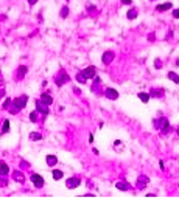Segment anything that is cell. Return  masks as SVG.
I'll return each mask as SVG.
<instances>
[{
  "label": "cell",
  "mask_w": 179,
  "mask_h": 200,
  "mask_svg": "<svg viewBox=\"0 0 179 200\" xmlns=\"http://www.w3.org/2000/svg\"><path fill=\"white\" fill-rule=\"evenodd\" d=\"M27 101H28L27 95H22V96L16 98L14 101H12V107L10 109V110H11V113H17L20 109H23V107L27 106Z\"/></svg>",
  "instance_id": "1"
},
{
  "label": "cell",
  "mask_w": 179,
  "mask_h": 200,
  "mask_svg": "<svg viewBox=\"0 0 179 200\" xmlns=\"http://www.w3.org/2000/svg\"><path fill=\"white\" fill-rule=\"evenodd\" d=\"M80 183H81V180L78 177H70L65 180V186H67L69 189H75L76 186H80Z\"/></svg>",
  "instance_id": "2"
},
{
  "label": "cell",
  "mask_w": 179,
  "mask_h": 200,
  "mask_svg": "<svg viewBox=\"0 0 179 200\" xmlns=\"http://www.w3.org/2000/svg\"><path fill=\"white\" fill-rule=\"evenodd\" d=\"M105 95L107 99H111V101H115V99L118 98V91L115 89H112V87H107V89L105 90Z\"/></svg>",
  "instance_id": "3"
},
{
  "label": "cell",
  "mask_w": 179,
  "mask_h": 200,
  "mask_svg": "<svg viewBox=\"0 0 179 200\" xmlns=\"http://www.w3.org/2000/svg\"><path fill=\"white\" fill-rule=\"evenodd\" d=\"M114 57H115V55H114V51H111V50H107L106 53H103V57H101V61H103V64L109 65L111 62L114 61Z\"/></svg>",
  "instance_id": "4"
},
{
  "label": "cell",
  "mask_w": 179,
  "mask_h": 200,
  "mask_svg": "<svg viewBox=\"0 0 179 200\" xmlns=\"http://www.w3.org/2000/svg\"><path fill=\"white\" fill-rule=\"evenodd\" d=\"M31 182L33 185L36 186V188H41V186H44V178L39 175V174H33L31 175Z\"/></svg>",
  "instance_id": "5"
},
{
  "label": "cell",
  "mask_w": 179,
  "mask_h": 200,
  "mask_svg": "<svg viewBox=\"0 0 179 200\" xmlns=\"http://www.w3.org/2000/svg\"><path fill=\"white\" fill-rule=\"evenodd\" d=\"M83 73L86 74V78H87V79L97 76V70H95V67H92V65H90V67H87V68H84V70H83Z\"/></svg>",
  "instance_id": "6"
},
{
  "label": "cell",
  "mask_w": 179,
  "mask_h": 200,
  "mask_svg": "<svg viewBox=\"0 0 179 200\" xmlns=\"http://www.w3.org/2000/svg\"><path fill=\"white\" fill-rule=\"evenodd\" d=\"M36 112H41V113H44V115H47L48 113V107L45 106L44 102H41V99H37L36 101Z\"/></svg>",
  "instance_id": "7"
},
{
  "label": "cell",
  "mask_w": 179,
  "mask_h": 200,
  "mask_svg": "<svg viewBox=\"0 0 179 200\" xmlns=\"http://www.w3.org/2000/svg\"><path fill=\"white\" fill-rule=\"evenodd\" d=\"M148 177L147 175H140L139 178H137V188H139V189H143L145 188V186H147L148 185Z\"/></svg>",
  "instance_id": "8"
},
{
  "label": "cell",
  "mask_w": 179,
  "mask_h": 200,
  "mask_svg": "<svg viewBox=\"0 0 179 200\" xmlns=\"http://www.w3.org/2000/svg\"><path fill=\"white\" fill-rule=\"evenodd\" d=\"M67 81H69V76H67L65 73H62V72H61L59 74H58V76H56V84L59 85V87H61V85H64Z\"/></svg>",
  "instance_id": "9"
},
{
  "label": "cell",
  "mask_w": 179,
  "mask_h": 200,
  "mask_svg": "<svg viewBox=\"0 0 179 200\" xmlns=\"http://www.w3.org/2000/svg\"><path fill=\"white\" fill-rule=\"evenodd\" d=\"M41 102H44L45 104V106H50V104H52L53 102V98L52 96H50V95L48 93H44V95H41Z\"/></svg>",
  "instance_id": "10"
},
{
  "label": "cell",
  "mask_w": 179,
  "mask_h": 200,
  "mask_svg": "<svg viewBox=\"0 0 179 200\" xmlns=\"http://www.w3.org/2000/svg\"><path fill=\"white\" fill-rule=\"evenodd\" d=\"M168 10H171V3H170V2H167V3H162V5H157V6H156V11H157V12L168 11Z\"/></svg>",
  "instance_id": "11"
},
{
  "label": "cell",
  "mask_w": 179,
  "mask_h": 200,
  "mask_svg": "<svg viewBox=\"0 0 179 200\" xmlns=\"http://www.w3.org/2000/svg\"><path fill=\"white\" fill-rule=\"evenodd\" d=\"M12 178H14L16 182H19V183H23V182H25L23 174H22V172H19V171H16V172L12 174Z\"/></svg>",
  "instance_id": "12"
},
{
  "label": "cell",
  "mask_w": 179,
  "mask_h": 200,
  "mask_svg": "<svg viewBox=\"0 0 179 200\" xmlns=\"http://www.w3.org/2000/svg\"><path fill=\"white\" fill-rule=\"evenodd\" d=\"M75 78H76V81H78V82H80V84H84V82L87 81V78H86V74H84V73H83V72H78V73H76V76H75Z\"/></svg>",
  "instance_id": "13"
},
{
  "label": "cell",
  "mask_w": 179,
  "mask_h": 200,
  "mask_svg": "<svg viewBox=\"0 0 179 200\" xmlns=\"http://www.w3.org/2000/svg\"><path fill=\"white\" fill-rule=\"evenodd\" d=\"M45 160H47V165H48V166H55V165L58 163V158H56L55 155H47V158H45Z\"/></svg>",
  "instance_id": "14"
},
{
  "label": "cell",
  "mask_w": 179,
  "mask_h": 200,
  "mask_svg": "<svg viewBox=\"0 0 179 200\" xmlns=\"http://www.w3.org/2000/svg\"><path fill=\"white\" fill-rule=\"evenodd\" d=\"M8 171H10V168H8V165L6 163H0V175H6L8 174Z\"/></svg>",
  "instance_id": "15"
},
{
  "label": "cell",
  "mask_w": 179,
  "mask_h": 200,
  "mask_svg": "<svg viewBox=\"0 0 179 200\" xmlns=\"http://www.w3.org/2000/svg\"><path fill=\"white\" fill-rule=\"evenodd\" d=\"M126 17L129 19V20H134V19L137 17V10H136V8H132V10H129V11H128Z\"/></svg>",
  "instance_id": "16"
},
{
  "label": "cell",
  "mask_w": 179,
  "mask_h": 200,
  "mask_svg": "<svg viewBox=\"0 0 179 200\" xmlns=\"http://www.w3.org/2000/svg\"><path fill=\"white\" fill-rule=\"evenodd\" d=\"M115 186H117V189H120V191H128L129 189V185H128V183H122V182H118Z\"/></svg>",
  "instance_id": "17"
},
{
  "label": "cell",
  "mask_w": 179,
  "mask_h": 200,
  "mask_svg": "<svg viewBox=\"0 0 179 200\" xmlns=\"http://www.w3.org/2000/svg\"><path fill=\"white\" fill-rule=\"evenodd\" d=\"M168 79H171L173 82H176V84H179V74H176L174 72H170V73H168Z\"/></svg>",
  "instance_id": "18"
},
{
  "label": "cell",
  "mask_w": 179,
  "mask_h": 200,
  "mask_svg": "<svg viewBox=\"0 0 179 200\" xmlns=\"http://www.w3.org/2000/svg\"><path fill=\"white\" fill-rule=\"evenodd\" d=\"M41 138H42V135H41L39 132H31L30 133V140H33V141H39Z\"/></svg>",
  "instance_id": "19"
},
{
  "label": "cell",
  "mask_w": 179,
  "mask_h": 200,
  "mask_svg": "<svg viewBox=\"0 0 179 200\" xmlns=\"http://www.w3.org/2000/svg\"><path fill=\"white\" fill-rule=\"evenodd\" d=\"M52 175H53V178H55V180H61V178H62V171L55 169V171L52 172Z\"/></svg>",
  "instance_id": "20"
},
{
  "label": "cell",
  "mask_w": 179,
  "mask_h": 200,
  "mask_svg": "<svg viewBox=\"0 0 179 200\" xmlns=\"http://www.w3.org/2000/svg\"><path fill=\"white\" fill-rule=\"evenodd\" d=\"M139 99H140L142 102L147 104V102L149 101V95H148V93H143V91H142V93H139Z\"/></svg>",
  "instance_id": "21"
},
{
  "label": "cell",
  "mask_w": 179,
  "mask_h": 200,
  "mask_svg": "<svg viewBox=\"0 0 179 200\" xmlns=\"http://www.w3.org/2000/svg\"><path fill=\"white\" fill-rule=\"evenodd\" d=\"M27 72H28L27 67H19V70H17V76H19V79H20V78H23Z\"/></svg>",
  "instance_id": "22"
},
{
  "label": "cell",
  "mask_w": 179,
  "mask_h": 200,
  "mask_svg": "<svg viewBox=\"0 0 179 200\" xmlns=\"http://www.w3.org/2000/svg\"><path fill=\"white\" fill-rule=\"evenodd\" d=\"M11 104H12V99H11V98H6L5 102H3V107H5V109H10Z\"/></svg>",
  "instance_id": "23"
},
{
  "label": "cell",
  "mask_w": 179,
  "mask_h": 200,
  "mask_svg": "<svg viewBox=\"0 0 179 200\" xmlns=\"http://www.w3.org/2000/svg\"><path fill=\"white\" fill-rule=\"evenodd\" d=\"M164 93V90H151V96H160Z\"/></svg>",
  "instance_id": "24"
},
{
  "label": "cell",
  "mask_w": 179,
  "mask_h": 200,
  "mask_svg": "<svg viewBox=\"0 0 179 200\" xmlns=\"http://www.w3.org/2000/svg\"><path fill=\"white\" fill-rule=\"evenodd\" d=\"M3 132H10V121L5 119V123H3Z\"/></svg>",
  "instance_id": "25"
},
{
  "label": "cell",
  "mask_w": 179,
  "mask_h": 200,
  "mask_svg": "<svg viewBox=\"0 0 179 200\" xmlns=\"http://www.w3.org/2000/svg\"><path fill=\"white\" fill-rule=\"evenodd\" d=\"M69 16V8H62L61 10V17H67Z\"/></svg>",
  "instance_id": "26"
},
{
  "label": "cell",
  "mask_w": 179,
  "mask_h": 200,
  "mask_svg": "<svg viewBox=\"0 0 179 200\" xmlns=\"http://www.w3.org/2000/svg\"><path fill=\"white\" fill-rule=\"evenodd\" d=\"M36 119H37V115H36V112H31V113H30V121H33V123H34Z\"/></svg>",
  "instance_id": "27"
},
{
  "label": "cell",
  "mask_w": 179,
  "mask_h": 200,
  "mask_svg": "<svg viewBox=\"0 0 179 200\" xmlns=\"http://www.w3.org/2000/svg\"><path fill=\"white\" fill-rule=\"evenodd\" d=\"M154 67H156V68H162V64H160V59H156V61H154Z\"/></svg>",
  "instance_id": "28"
},
{
  "label": "cell",
  "mask_w": 179,
  "mask_h": 200,
  "mask_svg": "<svg viewBox=\"0 0 179 200\" xmlns=\"http://www.w3.org/2000/svg\"><path fill=\"white\" fill-rule=\"evenodd\" d=\"M173 17L179 19V10H174V11H173Z\"/></svg>",
  "instance_id": "29"
},
{
  "label": "cell",
  "mask_w": 179,
  "mask_h": 200,
  "mask_svg": "<svg viewBox=\"0 0 179 200\" xmlns=\"http://www.w3.org/2000/svg\"><path fill=\"white\" fill-rule=\"evenodd\" d=\"M5 185H6L5 178H0V188H2V186H5Z\"/></svg>",
  "instance_id": "30"
},
{
  "label": "cell",
  "mask_w": 179,
  "mask_h": 200,
  "mask_svg": "<svg viewBox=\"0 0 179 200\" xmlns=\"http://www.w3.org/2000/svg\"><path fill=\"white\" fill-rule=\"evenodd\" d=\"M132 0H122V3H125V5H131Z\"/></svg>",
  "instance_id": "31"
},
{
  "label": "cell",
  "mask_w": 179,
  "mask_h": 200,
  "mask_svg": "<svg viewBox=\"0 0 179 200\" xmlns=\"http://www.w3.org/2000/svg\"><path fill=\"white\" fill-rule=\"evenodd\" d=\"M36 2H37V0H28V3H30V5H34Z\"/></svg>",
  "instance_id": "32"
},
{
  "label": "cell",
  "mask_w": 179,
  "mask_h": 200,
  "mask_svg": "<svg viewBox=\"0 0 179 200\" xmlns=\"http://www.w3.org/2000/svg\"><path fill=\"white\" fill-rule=\"evenodd\" d=\"M176 65H179V59H178V61H176Z\"/></svg>",
  "instance_id": "33"
},
{
  "label": "cell",
  "mask_w": 179,
  "mask_h": 200,
  "mask_svg": "<svg viewBox=\"0 0 179 200\" xmlns=\"http://www.w3.org/2000/svg\"><path fill=\"white\" fill-rule=\"evenodd\" d=\"M151 2H153V0H151Z\"/></svg>",
  "instance_id": "34"
}]
</instances>
